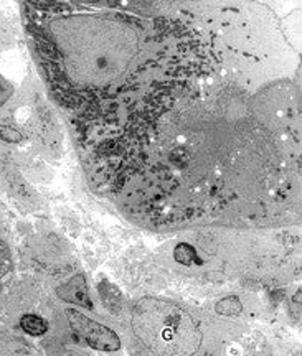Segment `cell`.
I'll return each instance as SVG.
<instances>
[{
	"mask_svg": "<svg viewBox=\"0 0 302 356\" xmlns=\"http://www.w3.org/2000/svg\"><path fill=\"white\" fill-rule=\"evenodd\" d=\"M139 340L155 356H192L202 345L198 325L179 305L142 299L132 314Z\"/></svg>",
	"mask_w": 302,
	"mask_h": 356,
	"instance_id": "6da1fadb",
	"label": "cell"
},
{
	"mask_svg": "<svg viewBox=\"0 0 302 356\" xmlns=\"http://www.w3.org/2000/svg\"><path fill=\"white\" fill-rule=\"evenodd\" d=\"M66 318H68L71 330L83 341H86L91 348L104 351V353H114V351L121 350V338L106 325L95 322L77 309H66Z\"/></svg>",
	"mask_w": 302,
	"mask_h": 356,
	"instance_id": "7a4b0ae2",
	"label": "cell"
},
{
	"mask_svg": "<svg viewBox=\"0 0 302 356\" xmlns=\"http://www.w3.org/2000/svg\"><path fill=\"white\" fill-rule=\"evenodd\" d=\"M60 299H63L68 304H74V305H81L84 309H93L91 305V299L90 293H88V287H86V280H84L83 275H74L73 279L68 280L65 286H61L58 291Z\"/></svg>",
	"mask_w": 302,
	"mask_h": 356,
	"instance_id": "3957f363",
	"label": "cell"
},
{
	"mask_svg": "<svg viewBox=\"0 0 302 356\" xmlns=\"http://www.w3.org/2000/svg\"><path fill=\"white\" fill-rule=\"evenodd\" d=\"M20 328L32 337H42V335H45L48 330V323H47V320L38 317V315L26 314L20 318Z\"/></svg>",
	"mask_w": 302,
	"mask_h": 356,
	"instance_id": "277c9868",
	"label": "cell"
},
{
	"mask_svg": "<svg viewBox=\"0 0 302 356\" xmlns=\"http://www.w3.org/2000/svg\"><path fill=\"white\" fill-rule=\"evenodd\" d=\"M174 259L179 262V264H184V266L202 264V259L198 257L195 248L190 246V244H186V243L177 244L174 249Z\"/></svg>",
	"mask_w": 302,
	"mask_h": 356,
	"instance_id": "5b68a950",
	"label": "cell"
},
{
	"mask_svg": "<svg viewBox=\"0 0 302 356\" xmlns=\"http://www.w3.org/2000/svg\"><path fill=\"white\" fill-rule=\"evenodd\" d=\"M241 310H243L241 300H239L237 296L225 297V299H221L218 304L215 305L216 314L223 315V317H237V315L241 314Z\"/></svg>",
	"mask_w": 302,
	"mask_h": 356,
	"instance_id": "8992f818",
	"label": "cell"
},
{
	"mask_svg": "<svg viewBox=\"0 0 302 356\" xmlns=\"http://www.w3.org/2000/svg\"><path fill=\"white\" fill-rule=\"evenodd\" d=\"M0 137L7 142H20L22 136L17 131H13L10 127H0Z\"/></svg>",
	"mask_w": 302,
	"mask_h": 356,
	"instance_id": "52a82bcc",
	"label": "cell"
},
{
	"mask_svg": "<svg viewBox=\"0 0 302 356\" xmlns=\"http://www.w3.org/2000/svg\"><path fill=\"white\" fill-rule=\"evenodd\" d=\"M294 300L297 302V304H301V291L296 293V297H294Z\"/></svg>",
	"mask_w": 302,
	"mask_h": 356,
	"instance_id": "ba28073f",
	"label": "cell"
}]
</instances>
